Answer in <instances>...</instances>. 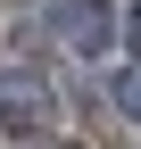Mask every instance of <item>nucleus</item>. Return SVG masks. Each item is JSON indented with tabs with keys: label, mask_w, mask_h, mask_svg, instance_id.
<instances>
[{
	"label": "nucleus",
	"mask_w": 141,
	"mask_h": 149,
	"mask_svg": "<svg viewBox=\"0 0 141 149\" xmlns=\"http://www.w3.org/2000/svg\"><path fill=\"white\" fill-rule=\"evenodd\" d=\"M133 33H141V8H133Z\"/></svg>",
	"instance_id": "4"
},
{
	"label": "nucleus",
	"mask_w": 141,
	"mask_h": 149,
	"mask_svg": "<svg viewBox=\"0 0 141 149\" xmlns=\"http://www.w3.org/2000/svg\"><path fill=\"white\" fill-rule=\"evenodd\" d=\"M42 17H50V33H58L66 50H83V58H91V50H108V25H116L108 0H50Z\"/></svg>",
	"instance_id": "1"
},
{
	"label": "nucleus",
	"mask_w": 141,
	"mask_h": 149,
	"mask_svg": "<svg viewBox=\"0 0 141 149\" xmlns=\"http://www.w3.org/2000/svg\"><path fill=\"white\" fill-rule=\"evenodd\" d=\"M116 108H125V116H141V66L125 74V83H116Z\"/></svg>",
	"instance_id": "3"
},
{
	"label": "nucleus",
	"mask_w": 141,
	"mask_h": 149,
	"mask_svg": "<svg viewBox=\"0 0 141 149\" xmlns=\"http://www.w3.org/2000/svg\"><path fill=\"white\" fill-rule=\"evenodd\" d=\"M42 116H50L42 74H0V124H42Z\"/></svg>",
	"instance_id": "2"
}]
</instances>
